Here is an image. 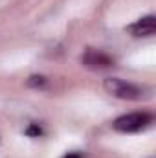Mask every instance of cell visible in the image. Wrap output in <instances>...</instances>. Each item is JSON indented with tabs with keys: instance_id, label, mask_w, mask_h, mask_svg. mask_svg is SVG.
Wrapping results in <instances>:
<instances>
[{
	"instance_id": "obj_4",
	"label": "cell",
	"mask_w": 156,
	"mask_h": 158,
	"mask_svg": "<svg viewBox=\"0 0 156 158\" xmlns=\"http://www.w3.org/2000/svg\"><path fill=\"white\" fill-rule=\"evenodd\" d=\"M129 31H130L134 37H151L156 31V19L153 15L143 17V19L136 20L132 26H129Z\"/></svg>"
},
{
	"instance_id": "obj_1",
	"label": "cell",
	"mask_w": 156,
	"mask_h": 158,
	"mask_svg": "<svg viewBox=\"0 0 156 158\" xmlns=\"http://www.w3.org/2000/svg\"><path fill=\"white\" fill-rule=\"evenodd\" d=\"M105 90L112 96H116L119 99H140L143 90L132 83H127L123 79L117 77H109L105 79Z\"/></svg>"
},
{
	"instance_id": "obj_7",
	"label": "cell",
	"mask_w": 156,
	"mask_h": 158,
	"mask_svg": "<svg viewBox=\"0 0 156 158\" xmlns=\"http://www.w3.org/2000/svg\"><path fill=\"white\" fill-rule=\"evenodd\" d=\"M63 158H83V155H81V153H77V151H74V153H68V155H64Z\"/></svg>"
},
{
	"instance_id": "obj_3",
	"label": "cell",
	"mask_w": 156,
	"mask_h": 158,
	"mask_svg": "<svg viewBox=\"0 0 156 158\" xmlns=\"http://www.w3.org/2000/svg\"><path fill=\"white\" fill-rule=\"evenodd\" d=\"M81 61L88 68H109V66L114 64V61H112L110 55H107V53H103L99 50H92V48H88L84 52V55H83Z\"/></svg>"
},
{
	"instance_id": "obj_2",
	"label": "cell",
	"mask_w": 156,
	"mask_h": 158,
	"mask_svg": "<svg viewBox=\"0 0 156 158\" xmlns=\"http://www.w3.org/2000/svg\"><path fill=\"white\" fill-rule=\"evenodd\" d=\"M151 121H153V114L149 112H130V114L119 116L114 121V129L119 132H136L147 127Z\"/></svg>"
},
{
	"instance_id": "obj_5",
	"label": "cell",
	"mask_w": 156,
	"mask_h": 158,
	"mask_svg": "<svg viewBox=\"0 0 156 158\" xmlns=\"http://www.w3.org/2000/svg\"><path fill=\"white\" fill-rule=\"evenodd\" d=\"M46 83H48V79L44 77V76H31L26 81V85L30 88H42V86H46Z\"/></svg>"
},
{
	"instance_id": "obj_6",
	"label": "cell",
	"mask_w": 156,
	"mask_h": 158,
	"mask_svg": "<svg viewBox=\"0 0 156 158\" xmlns=\"http://www.w3.org/2000/svg\"><path fill=\"white\" fill-rule=\"evenodd\" d=\"M26 134L31 136V138H39V136H42V129H40L37 123H31V125L26 129Z\"/></svg>"
}]
</instances>
